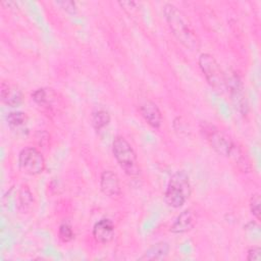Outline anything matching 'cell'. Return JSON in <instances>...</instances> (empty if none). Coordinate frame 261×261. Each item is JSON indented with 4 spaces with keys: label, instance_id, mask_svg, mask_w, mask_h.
Listing matches in <instances>:
<instances>
[{
    "label": "cell",
    "instance_id": "6da1fadb",
    "mask_svg": "<svg viewBox=\"0 0 261 261\" xmlns=\"http://www.w3.org/2000/svg\"><path fill=\"white\" fill-rule=\"evenodd\" d=\"M163 13L173 36L186 48L192 51H198L200 49V40L185 13L171 3L165 4Z\"/></svg>",
    "mask_w": 261,
    "mask_h": 261
},
{
    "label": "cell",
    "instance_id": "7a4b0ae2",
    "mask_svg": "<svg viewBox=\"0 0 261 261\" xmlns=\"http://www.w3.org/2000/svg\"><path fill=\"white\" fill-rule=\"evenodd\" d=\"M191 192L189 175L184 170H178L171 175L164 194V199L168 206L179 208L190 198Z\"/></svg>",
    "mask_w": 261,
    "mask_h": 261
},
{
    "label": "cell",
    "instance_id": "3957f363",
    "mask_svg": "<svg viewBox=\"0 0 261 261\" xmlns=\"http://www.w3.org/2000/svg\"><path fill=\"white\" fill-rule=\"evenodd\" d=\"M198 63L210 87L218 94H223L226 91V75L216 59L209 53H202Z\"/></svg>",
    "mask_w": 261,
    "mask_h": 261
},
{
    "label": "cell",
    "instance_id": "277c9868",
    "mask_svg": "<svg viewBox=\"0 0 261 261\" xmlns=\"http://www.w3.org/2000/svg\"><path fill=\"white\" fill-rule=\"evenodd\" d=\"M112 152L119 166L127 175L135 177L140 174V167L136 153L123 137H115L112 143Z\"/></svg>",
    "mask_w": 261,
    "mask_h": 261
},
{
    "label": "cell",
    "instance_id": "5b68a950",
    "mask_svg": "<svg viewBox=\"0 0 261 261\" xmlns=\"http://www.w3.org/2000/svg\"><path fill=\"white\" fill-rule=\"evenodd\" d=\"M18 166L29 175H37L45 169V159L42 153L34 147H27L19 152Z\"/></svg>",
    "mask_w": 261,
    "mask_h": 261
},
{
    "label": "cell",
    "instance_id": "8992f818",
    "mask_svg": "<svg viewBox=\"0 0 261 261\" xmlns=\"http://www.w3.org/2000/svg\"><path fill=\"white\" fill-rule=\"evenodd\" d=\"M226 90L229 92L236 109H238L242 114H247L249 106L245 88L240 76L236 72L229 73L228 76H226Z\"/></svg>",
    "mask_w": 261,
    "mask_h": 261
},
{
    "label": "cell",
    "instance_id": "52a82bcc",
    "mask_svg": "<svg viewBox=\"0 0 261 261\" xmlns=\"http://www.w3.org/2000/svg\"><path fill=\"white\" fill-rule=\"evenodd\" d=\"M204 134L211 147L220 155L229 157L237 145L223 133L211 125L204 126Z\"/></svg>",
    "mask_w": 261,
    "mask_h": 261
},
{
    "label": "cell",
    "instance_id": "ba28073f",
    "mask_svg": "<svg viewBox=\"0 0 261 261\" xmlns=\"http://www.w3.org/2000/svg\"><path fill=\"white\" fill-rule=\"evenodd\" d=\"M93 237L100 244L109 243L114 237L113 222L108 218L98 220L93 227Z\"/></svg>",
    "mask_w": 261,
    "mask_h": 261
},
{
    "label": "cell",
    "instance_id": "9c48e42d",
    "mask_svg": "<svg viewBox=\"0 0 261 261\" xmlns=\"http://www.w3.org/2000/svg\"><path fill=\"white\" fill-rule=\"evenodd\" d=\"M100 188L103 194L108 197H115L120 194L119 179L116 173L111 170H105L100 177Z\"/></svg>",
    "mask_w": 261,
    "mask_h": 261
},
{
    "label": "cell",
    "instance_id": "30bf717a",
    "mask_svg": "<svg viewBox=\"0 0 261 261\" xmlns=\"http://www.w3.org/2000/svg\"><path fill=\"white\" fill-rule=\"evenodd\" d=\"M1 100L10 107H16L22 102L21 90L10 83L2 82L1 84Z\"/></svg>",
    "mask_w": 261,
    "mask_h": 261
},
{
    "label": "cell",
    "instance_id": "8fae6325",
    "mask_svg": "<svg viewBox=\"0 0 261 261\" xmlns=\"http://www.w3.org/2000/svg\"><path fill=\"white\" fill-rule=\"evenodd\" d=\"M144 119L153 127L158 128L162 122V114L158 106L149 100L144 101L139 108Z\"/></svg>",
    "mask_w": 261,
    "mask_h": 261
},
{
    "label": "cell",
    "instance_id": "7c38bea8",
    "mask_svg": "<svg viewBox=\"0 0 261 261\" xmlns=\"http://www.w3.org/2000/svg\"><path fill=\"white\" fill-rule=\"evenodd\" d=\"M196 222L195 213L191 209H187L182 211L175 221L170 226V231L174 233H182L186 231L191 230Z\"/></svg>",
    "mask_w": 261,
    "mask_h": 261
},
{
    "label": "cell",
    "instance_id": "4fadbf2b",
    "mask_svg": "<svg viewBox=\"0 0 261 261\" xmlns=\"http://www.w3.org/2000/svg\"><path fill=\"white\" fill-rule=\"evenodd\" d=\"M169 245L166 242H159L150 247L140 260H161L167 256Z\"/></svg>",
    "mask_w": 261,
    "mask_h": 261
},
{
    "label": "cell",
    "instance_id": "5bb4252c",
    "mask_svg": "<svg viewBox=\"0 0 261 261\" xmlns=\"http://www.w3.org/2000/svg\"><path fill=\"white\" fill-rule=\"evenodd\" d=\"M109 121H110V115H109V112L107 110L98 109L93 113L92 122H93L94 127L97 130H100L101 128L108 125Z\"/></svg>",
    "mask_w": 261,
    "mask_h": 261
},
{
    "label": "cell",
    "instance_id": "9a60e30c",
    "mask_svg": "<svg viewBox=\"0 0 261 261\" xmlns=\"http://www.w3.org/2000/svg\"><path fill=\"white\" fill-rule=\"evenodd\" d=\"M51 91H48V89H38L32 94V98L34 101L41 105V106H46L51 102Z\"/></svg>",
    "mask_w": 261,
    "mask_h": 261
},
{
    "label": "cell",
    "instance_id": "2e32d148",
    "mask_svg": "<svg viewBox=\"0 0 261 261\" xmlns=\"http://www.w3.org/2000/svg\"><path fill=\"white\" fill-rule=\"evenodd\" d=\"M7 122L11 127H19L23 125L27 121V115L24 112L21 111H14L10 112L7 115Z\"/></svg>",
    "mask_w": 261,
    "mask_h": 261
},
{
    "label": "cell",
    "instance_id": "e0dca14e",
    "mask_svg": "<svg viewBox=\"0 0 261 261\" xmlns=\"http://www.w3.org/2000/svg\"><path fill=\"white\" fill-rule=\"evenodd\" d=\"M58 237L63 243H68L73 239L74 233L71 225L68 222H63L60 224L58 229Z\"/></svg>",
    "mask_w": 261,
    "mask_h": 261
},
{
    "label": "cell",
    "instance_id": "ac0fdd59",
    "mask_svg": "<svg viewBox=\"0 0 261 261\" xmlns=\"http://www.w3.org/2000/svg\"><path fill=\"white\" fill-rule=\"evenodd\" d=\"M18 199H19V207L22 208V210H25L28 207L31 206L32 204V194L28 187H22L19 191L18 194Z\"/></svg>",
    "mask_w": 261,
    "mask_h": 261
},
{
    "label": "cell",
    "instance_id": "d6986e66",
    "mask_svg": "<svg viewBox=\"0 0 261 261\" xmlns=\"http://www.w3.org/2000/svg\"><path fill=\"white\" fill-rule=\"evenodd\" d=\"M260 195L258 193L253 194L250 198V210L257 220H260Z\"/></svg>",
    "mask_w": 261,
    "mask_h": 261
},
{
    "label": "cell",
    "instance_id": "ffe728a7",
    "mask_svg": "<svg viewBox=\"0 0 261 261\" xmlns=\"http://www.w3.org/2000/svg\"><path fill=\"white\" fill-rule=\"evenodd\" d=\"M247 260H261V249L259 247H251L247 252Z\"/></svg>",
    "mask_w": 261,
    "mask_h": 261
},
{
    "label": "cell",
    "instance_id": "44dd1931",
    "mask_svg": "<svg viewBox=\"0 0 261 261\" xmlns=\"http://www.w3.org/2000/svg\"><path fill=\"white\" fill-rule=\"evenodd\" d=\"M57 4L60 5L64 10H66L69 13H75L76 11L75 2L73 1H61V2H57Z\"/></svg>",
    "mask_w": 261,
    "mask_h": 261
}]
</instances>
